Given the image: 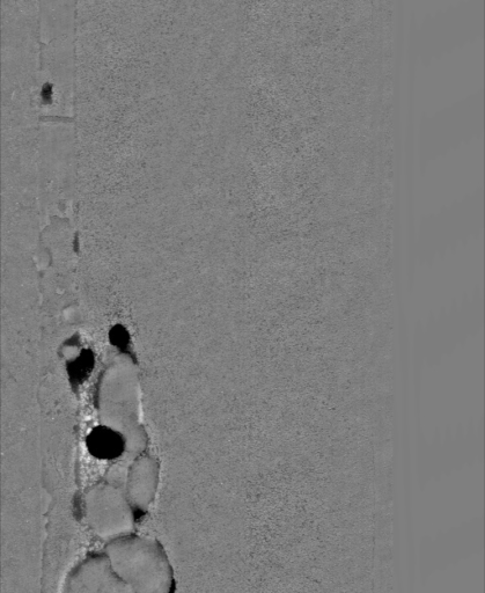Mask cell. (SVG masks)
Listing matches in <instances>:
<instances>
[{"label": "cell", "instance_id": "1", "mask_svg": "<svg viewBox=\"0 0 485 593\" xmlns=\"http://www.w3.org/2000/svg\"><path fill=\"white\" fill-rule=\"evenodd\" d=\"M106 556L115 574L135 593H171L173 573L158 541L134 536L108 543Z\"/></svg>", "mask_w": 485, "mask_h": 593}, {"label": "cell", "instance_id": "3", "mask_svg": "<svg viewBox=\"0 0 485 593\" xmlns=\"http://www.w3.org/2000/svg\"><path fill=\"white\" fill-rule=\"evenodd\" d=\"M63 593H135L115 574L106 554L87 556L73 569Z\"/></svg>", "mask_w": 485, "mask_h": 593}, {"label": "cell", "instance_id": "4", "mask_svg": "<svg viewBox=\"0 0 485 593\" xmlns=\"http://www.w3.org/2000/svg\"><path fill=\"white\" fill-rule=\"evenodd\" d=\"M86 448L95 459L114 460L123 455L126 450V441L119 431L99 426L88 434Z\"/></svg>", "mask_w": 485, "mask_h": 593}, {"label": "cell", "instance_id": "6", "mask_svg": "<svg viewBox=\"0 0 485 593\" xmlns=\"http://www.w3.org/2000/svg\"><path fill=\"white\" fill-rule=\"evenodd\" d=\"M110 342H112L113 346L117 349L127 348L130 342V335L126 328L121 325L115 326L112 331H110Z\"/></svg>", "mask_w": 485, "mask_h": 593}, {"label": "cell", "instance_id": "5", "mask_svg": "<svg viewBox=\"0 0 485 593\" xmlns=\"http://www.w3.org/2000/svg\"><path fill=\"white\" fill-rule=\"evenodd\" d=\"M94 358L90 351H84L78 360L70 365L69 372L71 378L76 377L77 382H84L86 376L90 375L93 369Z\"/></svg>", "mask_w": 485, "mask_h": 593}, {"label": "cell", "instance_id": "2", "mask_svg": "<svg viewBox=\"0 0 485 593\" xmlns=\"http://www.w3.org/2000/svg\"><path fill=\"white\" fill-rule=\"evenodd\" d=\"M85 518L95 536L107 543L134 533V509L128 499L114 489H101L88 496Z\"/></svg>", "mask_w": 485, "mask_h": 593}]
</instances>
